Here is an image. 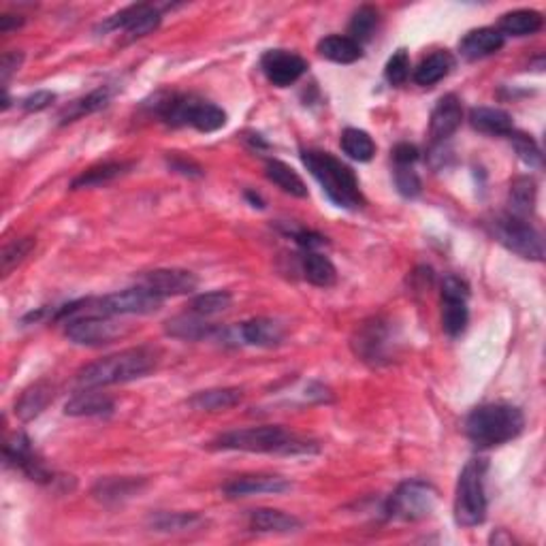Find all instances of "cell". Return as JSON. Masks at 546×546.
<instances>
[{
    "label": "cell",
    "mask_w": 546,
    "mask_h": 546,
    "mask_svg": "<svg viewBox=\"0 0 546 546\" xmlns=\"http://www.w3.org/2000/svg\"><path fill=\"white\" fill-rule=\"evenodd\" d=\"M64 336L80 346H105L122 337L124 329L112 317L101 314H77L64 320Z\"/></svg>",
    "instance_id": "9c48e42d"
},
{
    "label": "cell",
    "mask_w": 546,
    "mask_h": 546,
    "mask_svg": "<svg viewBox=\"0 0 546 546\" xmlns=\"http://www.w3.org/2000/svg\"><path fill=\"white\" fill-rule=\"evenodd\" d=\"M265 175H267V180L273 181V184L280 188V190L290 194V197L306 199L309 194L306 181H303L301 175L297 173L293 167H288L287 162L276 161V159L267 161L265 162Z\"/></svg>",
    "instance_id": "484cf974"
},
{
    "label": "cell",
    "mask_w": 546,
    "mask_h": 546,
    "mask_svg": "<svg viewBox=\"0 0 546 546\" xmlns=\"http://www.w3.org/2000/svg\"><path fill=\"white\" fill-rule=\"evenodd\" d=\"M339 145H342L344 154L356 162L372 161L375 154L374 139L369 137V132L361 129H346L342 132V139H339Z\"/></svg>",
    "instance_id": "d6a6232c"
},
{
    "label": "cell",
    "mask_w": 546,
    "mask_h": 546,
    "mask_svg": "<svg viewBox=\"0 0 546 546\" xmlns=\"http://www.w3.org/2000/svg\"><path fill=\"white\" fill-rule=\"evenodd\" d=\"M167 336L178 337V339H188V342H199V339L211 337L218 331L214 325L205 323L203 317L199 314H181V317H175L167 323L165 327Z\"/></svg>",
    "instance_id": "4316f807"
},
{
    "label": "cell",
    "mask_w": 546,
    "mask_h": 546,
    "mask_svg": "<svg viewBox=\"0 0 546 546\" xmlns=\"http://www.w3.org/2000/svg\"><path fill=\"white\" fill-rule=\"evenodd\" d=\"M378 22H380L378 9L372 7V5H363V7L355 11L353 20H350L348 36L353 41H356L359 45L366 44V41H369L374 36V30L378 28Z\"/></svg>",
    "instance_id": "e575fe53"
},
{
    "label": "cell",
    "mask_w": 546,
    "mask_h": 546,
    "mask_svg": "<svg viewBox=\"0 0 546 546\" xmlns=\"http://www.w3.org/2000/svg\"><path fill=\"white\" fill-rule=\"evenodd\" d=\"M54 101H56V94L50 93V90H36V93L28 94L26 99L22 101V109L28 113L44 112V109L50 107Z\"/></svg>",
    "instance_id": "7bdbcfd3"
},
{
    "label": "cell",
    "mask_w": 546,
    "mask_h": 546,
    "mask_svg": "<svg viewBox=\"0 0 546 546\" xmlns=\"http://www.w3.org/2000/svg\"><path fill=\"white\" fill-rule=\"evenodd\" d=\"M395 186L405 199H414L421 194V178L412 167H395Z\"/></svg>",
    "instance_id": "b9f144b4"
},
{
    "label": "cell",
    "mask_w": 546,
    "mask_h": 546,
    "mask_svg": "<svg viewBox=\"0 0 546 546\" xmlns=\"http://www.w3.org/2000/svg\"><path fill=\"white\" fill-rule=\"evenodd\" d=\"M318 54L336 64H353L363 58V47L350 36L331 34L318 41Z\"/></svg>",
    "instance_id": "d4e9b609"
},
{
    "label": "cell",
    "mask_w": 546,
    "mask_h": 546,
    "mask_svg": "<svg viewBox=\"0 0 546 546\" xmlns=\"http://www.w3.org/2000/svg\"><path fill=\"white\" fill-rule=\"evenodd\" d=\"M239 336L246 344L271 348L284 339V327L273 318H252L239 327Z\"/></svg>",
    "instance_id": "44dd1931"
},
{
    "label": "cell",
    "mask_w": 546,
    "mask_h": 546,
    "mask_svg": "<svg viewBox=\"0 0 546 546\" xmlns=\"http://www.w3.org/2000/svg\"><path fill=\"white\" fill-rule=\"evenodd\" d=\"M487 467L484 459H472L461 470L454 491V521L461 527L483 525L487 519V493H484Z\"/></svg>",
    "instance_id": "8992f818"
},
{
    "label": "cell",
    "mask_w": 546,
    "mask_h": 546,
    "mask_svg": "<svg viewBox=\"0 0 546 546\" xmlns=\"http://www.w3.org/2000/svg\"><path fill=\"white\" fill-rule=\"evenodd\" d=\"M301 161L307 167V171L314 175V180L323 186V192L329 197V201L336 203L337 208L359 210L366 205V197H363L359 180H356L353 169L344 165L329 151L303 150Z\"/></svg>",
    "instance_id": "7a4b0ae2"
},
{
    "label": "cell",
    "mask_w": 546,
    "mask_h": 546,
    "mask_svg": "<svg viewBox=\"0 0 546 546\" xmlns=\"http://www.w3.org/2000/svg\"><path fill=\"white\" fill-rule=\"evenodd\" d=\"M5 461L9 465H15L17 470H22L30 481L36 483H52L54 474L50 467L44 463V459L34 453L33 442L28 440L26 434H15L14 438L7 440L5 444Z\"/></svg>",
    "instance_id": "7c38bea8"
},
{
    "label": "cell",
    "mask_w": 546,
    "mask_h": 546,
    "mask_svg": "<svg viewBox=\"0 0 546 546\" xmlns=\"http://www.w3.org/2000/svg\"><path fill=\"white\" fill-rule=\"evenodd\" d=\"M169 167L173 169V171H178L181 175H201V169H199L194 162L186 161V159H173L169 161Z\"/></svg>",
    "instance_id": "7dc6e473"
},
{
    "label": "cell",
    "mask_w": 546,
    "mask_h": 546,
    "mask_svg": "<svg viewBox=\"0 0 546 546\" xmlns=\"http://www.w3.org/2000/svg\"><path fill=\"white\" fill-rule=\"evenodd\" d=\"M112 94H113L112 88H107V86L93 90L88 96L75 101L69 109H66V112L63 113V124L73 122V120H80V118H83V115L96 113V112H101V109H105L109 105V101H112Z\"/></svg>",
    "instance_id": "836d02e7"
},
{
    "label": "cell",
    "mask_w": 546,
    "mask_h": 546,
    "mask_svg": "<svg viewBox=\"0 0 546 546\" xmlns=\"http://www.w3.org/2000/svg\"><path fill=\"white\" fill-rule=\"evenodd\" d=\"M388 329L380 318L367 320L361 325V329L356 331L353 339L355 353L361 356L363 361L369 363H380L386 356V346H388Z\"/></svg>",
    "instance_id": "2e32d148"
},
{
    "label": "cell",
    "mask_w": 546,
    "mask_h": 546,
    "mask_svg": "<svg viewBox=\"0 0 546 546\" xmlns=\"http://www.w3.org/2000/svg\"><path fill=\"white\" fill-rule=\"evenodd\" d=\"M244 399V391L235 386H227V388H210V391H201L197 395L190 397V404L194 410L201 412H222V410H230L235 405L241 404Z\"/></svg>",
    "instance_id": "603a6c76"
},
{
    "label": "cell",
    "mask_w": 546,
    "mask_h": 546,
    "mask_svg": "<svg viewBox=\"0 0 546 546\" xmlns=\"http://www.w3.org/2000/svg\"><path fill=\"white\" fill-rule=\"evenodd\" d=\"M156 113L169 126H192L199 132H214L227 124V113L214 102L192 94H169L156 102Z\"/></svg>",
    "instance_id": "5b68a950"
},
{
    "label": "cell",
    "mask_w": 546,
    "mask_h": 546,
    "mask_svg": "<svg viewBox=\"0 0 546 546\" xmlns=\"http://www.w3.org/2000/svg\"><path fill=\"white\" fill-rule=\"evenodd\" d=\"M467 299H470V288L461 278H444L442 282V329L446 331V336L459 337L467 329V323H470Z\"/></svg>",
    "instance_id": "30bf717a"
},
{
    "label": "cell",
    "mask_w": 546,
    "mask_h": 546,
    "mask_svg": "<svg viewBox=\"0 0 546 546\" xmlns=\"http://www.w3.org/2000/svg\"><path fill=\"white\" fill-rule=\"evenodd\" d=\"M230 303H233V297H230V293H227V290H211V293L194 297L192 312L203 318L216 317V314H222L224 309H229Z\"/></svg>",
    "instance_id": "d590c367"
},
{
    "label": "cell",
    "mask_w": 546,
    "mask_h": 546,
    "mask_svg": "<svg viewBox=\"0 0 546 546\" xmlns=\"http://www.w3.org/2000/svg\"><path fill=\"white\" fill-rule=\"evenodd\" d=\"M293 239L306 248V250H314V248H320L325 244L323 235L314 233V230H297V233H293Z\"/></svg>",
    "instance_id": "bcb514c9"
},
{
    "label": "cell",
    "mask_w": 546,
    "mask_h": 546,
    "mask_svg": "<svg viewBox=\"0 0 546 546\" xmlns=\"http://www.w3.org/2000/svg\"><path fill=\"white\" fill-rule=\"evenodd\" d=\"M22 63H24V54L22 52H7V54H5L3 64H0V80H3L5 88H7V82L11 80V75L20 71Z\"/></svg>",
    "instance_id": "ee69618b"
},
{
    "label": "cell",
    "mask_w": 546,
    "mask_h": 546,
    "mask_svg": "<svg viewBox=\"0 0 546 546\" xmlns=\"http://www.w3.org/2000/svg\"><path fill=\"white\" fill-rule=\"evenodd\" d=\"M54 397V388L50 382L41 380L36 385L28 386L26 391L22 393L20 402L15 404V414L22 418V421H33L44 412L47 405H50Z\"/></svg>",
    "instance_id": "83f0119b"
},
{
    "label": "cell",
    "mask_w": 546,
    "mask_h": 546,
    "mask_svg": "<svg viewBox=\"0 0 546 546\" xmlns=\"http://www.w3.org/2000/svg\"><path fill=\"white\" fill-rule=\"evenodd\" d=\"M508 137H511L512 148H514V151H517V156L525 162L527 167H531V169L542 167V151H540V145L536 143V139H533L531 135H525V132H517V131H512Z\"/></svg>",
    "instance_id": "f35d334b"
},
{
    "label": "cell",
    "mask_w": 546,
    "mask_h": 546,
    "mask_svg": "<svg viewBox=\"0 0 546 546\" xmlns=\"http://www.w3.org/2000/svg\"><path fill=\"white\" fill-rule=\"evenodd\" d=\"M293 489L287 478L282 476H269V474H254V476H241L224 484V493L229 497H248V495H260V493H273L280 495Z\"/></svg>",
    "instance_id": "e0dca14e"
},
{
    "label": "cell",
    "mask_w": 546,
    "mask_h": 546,
    "mask_svg": "<svg viewBox=\"0 0 546 546\" xmlns=\"http://www.w3.org/2000/svg\"><path fill=\"white\" fill-rule=\"evenodd\" d=\"M435 502H438V495H435L432 484L423 481H408L399 484L395 493L388 497L386 514L388 519L405 521V523L421 521L434 512Z\"/></svg>",
    "instance_id": "ba28073f"
},
{
    "label": "cell",
    "mask_w": 546,
    "mask_h": 546,
    "mask_svg": "<svg viewBox=\"0 0 546 546\" xmlns=\"http://www.w3.org/2000/svg\"><path fill=\"white\" fill-rule=\"evenodd\" d=\"M525 429V416L512 404H484L478 405L465 418L467 438L481 448L502 446L519 438Z\"/></svg>",
    "instance_id": "277c9868"
},
{
    "label": "cell",
    "mask_w": 546,
    "mask_h": 546,
    "mask_svg": "<svg viewBox=\"0 0 546 546\" xmlns=\"http://www.w3.org/2000/svg\"><path fill=\"white\" fill-rule=\"evenodd\" d=\"M113 412V399L105 393H96L93 388L77 393L64 405L66 416H107Z\"/></svg>",
    "instance_id": "7402d4cb"
},
{
    "label": "cell",
    "mask_w": 546,
    "mask_h": 546,
    "mask_svg": "<svg viewBox=\"0 0 546 546\" xmlns=\"http://www.w3.org/2000/svg\"><path fill=\"white\" fill-rule=\"evenodd\" d=\"M159 363V350L150 346L122 350L118 355H109L105 359L94 361L80 369L77 385L82 388H102L112 385H124V382L139 380L148 375Z\"/></svg>",
    "instance_id": "6da1fadb"
},
{
    "label": "cell",
    "mask_w": 546,
    "mask_h": 546,
    "mask_svg": "<svg viewBox=\"0 0 546 546\" xmlns=\"http://www.w3.org/2000/svg\"><path fill=\"white\" fill-rule=\"evenodd\" d=\"M418 156H421V151L412 143H399L393 150V161L397 167H412L418 161Z\"/></svg>",
    "instance_id": "f6af8a7d"
},
{
    "label": "cell",
    "mask_w": 546,
    "mask_h": 546,
    "mask_svg": "<svg viewBox=\"0 0 546 546\" xmlns=\"http://www.w3.org/2000/svg\"><path fill=\"white\" fill-rule=\"evenodd\" d=\"M491 235L495 241H500L503 248L519 254L521 258L527 260H542L544 258V244L542 235L531 227L530 222L523 218H517L512 214L495 216L489 222Z\"/></svg>",
    "instance_id": "52a82bcc"
},
{
    "label": "cell",
    "mask_w": 546,
    "mask_h": 546,
    "mask_svg": "<svg viewBox=\"0 0 546 546\" xmlns=\"http://www.w3.org/2000/svg\"><path fill=\"white\" fill-rule=\"evenodd\" d=\"M503 36L497 28H476L470 30L463 39H461L459 44V52L461 56L465 60H470V63H474V60H483L489 58L497 54L503 47Z\"/></svg>",
    "instance_id": "ac0fdd59"
},
{
    "label": "cell",
    "mask_w": 546,
    "mask_h": 546,
    "mask_svg": "<svg viewBox=\"0 0 546 546\" xmlns=\"http://www.w3.org/2000/svg\"><path fill=\"white\" fill-rule=\"evenodd\" d=\"M34 244H36L34 238H22V239H15V241H11V244L5 246L3 257H0L3 258V276H9V273L14 271L30 252L34 250Z\"/></svg>",
    "instance_id": "ab89813d"
},
{
    "label": "cell",
    "mask_w": 546,
    "mask_h": 546,
    "mask_svg": "<svg viewBox=\"0 0 546 546\" xmlns=\"http://www.w3.org/2000/svg\"><path fill=\"white\" fill-rule=\"evenodd\" d=\"M135 491H139V481H131V478H109V481H101L96 484L94 495L101 502H118L124 497H131Z\"/></svg>",
    "instance_id": "74e56055"
},
{
    "label": "cell",
    "mask_w": 546,
    "mask_h": 546,
    "mask_svg": "<svg viewBox=\"0 0 546 546\" xmlns=\"http://www.w3.org/2000/svg\"><path fill=\"white\" fill-rule=\"evenodd\" d=\"M131 165L129 162H102V165H96L88 171H83L80 178L73 180L71 188L73 190H80V188H93V186H102L113 181L120 175H124L129 171Z\"/></svg>",
    "instance_id": "1f68e13d"
},
{
    "label": "cell",
    "mask_w": 546,
    "mask_h": 546,
    "mask_svg": "<svg viewBox=\"0 0 546 546\" xmlns=\"http://www.w3.org/2000/svg\"><path fill=\"white\" fill-rule=\"evenodd\" d=\"M385 77L391 86H402L405 80L410 77V56L405 50H397L388 58L386 69H385Z\"/></svg>",
    "instance_id": "60d3db41"
},
{
    "label": "cell",
    "mask_w": 546,
    "mask_h": 546,
    "mask_svg": "<svg viewBox=\"0 0 546 546\" xmlns=\"http://www.w3.org/2000/svg\"><path fill=\"white\" fill-rule=\"evenodd\" d=\"M197 276L188 269H154L143 273L139 278V287L151 290L154 295L165 297H180V295H190L197 290Z\"/></svg>",
    "instance_id": "5bb4252c"
},
{
    "label": "cell",
    "mask_w": 546,
    "mask_h": 546,
    "mask_svg": "<svg viewBox=\"0 0 546 546\" xmlns=\"http://www.w3.org/2000/svg\"><path fill=\"white\" fill-rule=\"evenodd\" d=\"M301 269H303V278H306L309 284H314V287L329 288L337 282L336 265H333L327 257H323V254L314 250H307L303 254Z\"/></svg>",
    "instance_id": "f1b7e54d"
},
{
    "label": "cell",
    "mask_w": 546,
    "mask_h": 546,
    "mask_svg": "<svg viewBox=\"0 0 546 546\" xmlns=\"http://www.w3.org/2000/svg\"><path fill=\"white\" fill-rule=\"evenodd\" d=\"M24 24V17L22 15H3L0 17V30H3V33H11V30L14 28H20Z\"/></svg>",
    "instance_id": "c3c4849f"
},
{
    "label": "cell",
    "mask_w": 546,
    "mask_h": 546,
    "mask_svg": "<svg viewBox=\"0 0 546 546\" xmlns=\"http://www.w3.org/2000/svg\"><path fill=\"white\" fill-rule=\"evenodd\" d=\"M453 66H454V58L451 52L440 50L429 54V56L423 58V63L414 69V82L423 88L435 86V83L444 80L448 73L453 71Z\"/></svg>",
    "instance_id": "cb8c5ba5"
},
{
    "label": "cell",
    "mask_w": 546,
    "mask_h": 546,
    "mask_svg": "<svg viewBox=\"0 0 546 546\" xmlns=\"http://www.w3.org/2000/svg\"><path fill=\"white\" fill-rule=\"evenodd\" d=\"M161 20H162L161 9L154 7V5H131V7L118 11V14H113L112 17H107V20L96 30H102V33L126 30L132 39H139V36L150 34L151 30L159 28Z\"/></svg>",
    "instance_id": "8fae6325"
},
{
    "label": "cell",
    "mask_w": 546,
    "mask_h": 546,
    "mask_svg": "<svg viewBox=\"0 0 546 546\" xmlns=\"http://www.w3.org/2000/svg\"><path fill=\"white\" fill-rule=\"evenodd\" d=\"M246 197L250 199V201L254 203V208H263V201H260L258 194H252V192H246Z\"/></svg>",
    "instance_id": "681fc988"
},
{
    "label": "cell",
    "mask_w": 546,
    "mask_h": 546,
    "mask_svg": "<svg viewBox=\"0 0 546 546\" xmlns=\"http://www.w3.org/2000/svg\"><path fill=\"white\" fill-rule=\"evenodd\" d=\"M248 523H250L252 531L258 533H293L301 530L299 519L288 512L273 511V508H258V511H252Z\"/></svg>",
    "instance_id": "ffe728a7"
},
{
    "label": "cell",
    "mask_w": 546,
    "mask_h": 546,
    "mask_svg": "<svg viewBox=\"0 0 546 546\" xmlns=\"http://www.w3.org/2000/svg\"><path fill=\"white\" fill-rule=\"evenodd\" d=\"M463 120V107L457 94H446L438 101L432 112V122H429V135L434 143H444L448 137L461 126Z\"/></svg>",
    "instance_id": "9a60e30c"
},
{
    "label": "cell",
    "mask_w": 546,
    "mask_h": 546,
    "mask_svg": "<svg viewBox=\"0 0 546 546\" xmlns=\"http://www.w3.org/2000/svg\"><path fill=\"white\" fill-rule=\"evenodd\" d=\"M211 446L220 451H241V453H273V454H309L318 448L312 442L297 438L278 424H265V427H246L233 429L222 434L220 438L211 442Z\"/></svg>",
    "instance_id": "3957f363"
},
{
    "label": "cell",
    "mask_w": 546,
    "mask_h": 546,
    "mask_svg": "<svg viewBox=\"0 0 546 546\" xmlns=\"http://www.w3.org/2000/svg\"><path fill=\"white\" fill-rule=\"evenodd\" d=\"M536 181L530 175H521L511 184V194H508V203H511V211L508 214L525 218L533 214L536 208Z\"/></svg>",
    "instance_id": "4dcf8cb0"
},
{
    "label": "cell",
    "mask_w": 546,
    "mask_h": 546,
    "mask_svg": "<svg viewBox=\"0 0 546 546\" xmlns=\"http://www.w3.org/2000/svg\"><path fill=\"white\" fill-rule=\"evenodd\" d=\"M260 69H263L265 77L273 86L288 88L290 83L301 80L307 71V63L299 54L287 52V50H269L260 58Z\"/></svg>",
    "instance_id": "4fadbf2b"
},
{
    "label": "cell",
    "mask_w": 546,
    "mask_h": 546,
    "mask_svg": "<svg viewBox=\"0 0 546 546\" xmlns=\"http://www.w3.org/2000/svg\"><path fill=\"white\" fill-rule=\"evenodd\" d=\"M201 523L203 519L194 512H161L151 517V527L156 531H186Z\"/></svg>",
    "instance_id": "8d00e7d4"
},
{
    "label": "cell",
    "mask_w": 546,
    "mask_h": 546,
    "mask_svg": "<svg viewBox=\"0 0 546 546\" xmlns=\"http://www.w3.org/2000/svg\"><path fill=\"white\" fill-rule=\"evenodd\" d=\"M542 28V15L533 9H517L511 14H503L500 20V30L503 39L506 36H530Z\"/></svg>",
    "instance_id": "f546056e"
},
{
    "label": "cell",
    "mask_w": 546,
    "mask_h": 546,
    "mask_svg": "<svg viewBox=\"0 0 546 546\" xmlns=\"http://www.w3.org/2000/svg\"><path fill=\"white\" fill-rule=\"evenodd\" d=\"M470 124L478 132L493 137H508L514 131L512 115L497 107H474L470 112Z\"/></svg>",
    "instance_id": "d6986e66"
}]
</instances>
